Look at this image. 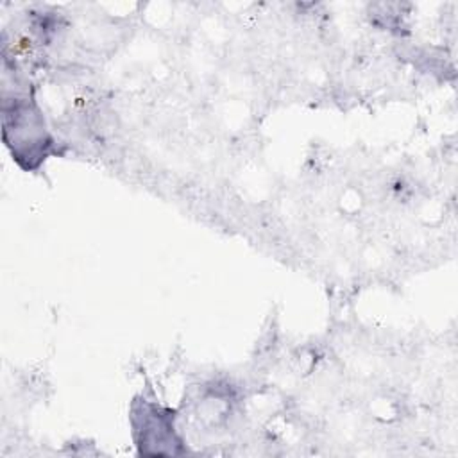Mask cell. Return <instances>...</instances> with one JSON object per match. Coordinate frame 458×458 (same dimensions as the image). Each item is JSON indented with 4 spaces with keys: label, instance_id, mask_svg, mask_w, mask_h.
I'll return each instance as SVG.
<instances>
[{
    "label": "cell",
    "instance_id": "obj_1",
    "mask_svg": "<svg viewBox=\"0 0 458 458\" xmlns=\"http://www.w3.org/2000/svg\"><path fill=\"white\" fill-rule=\"evenodd\" d=\"M13 88L2 86V138L16 165L25 172H38L45 161L57 154L55 138L27 81L16 72Z\"/></svg>",
    "mask_w": 458,
    "mask_h": 458
},
{
    "label": "cell",
    "instance_id": "obj_2",
    "mask_svg": "<svg viewBox=\"0 0 458 458\" xmlns=\"http://www.w3.org/2000/svg\"><path fill=\"white\" fill-rule=\"evenodd\" d=\"M129 419L140 454L172 456L186 451L175 428V411L163 406L156 397L136 395L131 403Z\"/></svg>",
    "mask_w": 458,
    "mask_h": 458
}]
</instances>
